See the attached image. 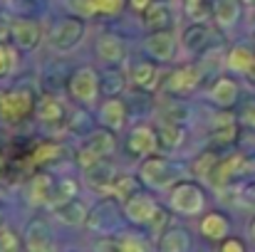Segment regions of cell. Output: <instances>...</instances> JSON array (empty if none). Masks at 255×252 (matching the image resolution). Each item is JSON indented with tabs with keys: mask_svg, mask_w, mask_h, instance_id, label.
Masks as SVG:
<instances>
[{
	"mask_svg": "<svg viewBox=\"0 0 255 252\" xmlns=\"http://www.w3.org/2000/svg\"><path fill=\"white\" fill-rule=\"evenodd\" d=\"M37 96L30 86H12L0 94V119L5 124H20L35 114Z\"/></svg>",
	"mask_w": 255,
	"mask_h": 252,
	"instance_id": "6da1fadb",
	"label": "cell"
},
{
	"mask_svg": "<svg viewBox=\"0 0 255 252\" xmlns=\"http://www.w3.org/2000/svg\"><path fill=\"white\" fill-rule=\"evenodd\" d=\"M169 205L173 213L186 215V218L201 215L203 208H206V190L196 180H178V183L171 185Z\"/></svg>",
	"mask_w": 255,
	"mask_h": 252,
	"instance_id": "7a4b0ae2",
	"label": "cell"
},
{
	"mask_svg": "<svg viewBox=\"0 0 255 252\" xmlns=\"http://www.w3.org/2000/svg\"><path fill=\"white\" fill-rule=\"evenodd\" d=\"M178 173H181V168L164 156H146V159H141V166H139L141 183L149 188H156V190L171 188L173 183H178Z\"/></svg>",
	"mask_w": 255,
	"mask_h": 252,
	"instance_id": "3957f363",
	"label": "cell"
},
{
	"mask_svg": "<svg viewBox=\"0 0 255 252\" xmlns=\"http://www.w3.org/2000/svg\"><path fill=\"white\" fill-rule=\"evenodd\" d=\"M85 35H87L85 17L70 15V17H62V20L52 27V32H50V45H52V50H57V52H70V50H75V47L85 40Z\"/></svg>",
	"mask_w": 255,
	"mask_h": 252,
	"instance_id": "277c9868",
	"label": "cell"
},
{
	"mask_svg": "<svg viewBox=\"0 0 255 252\" xmlns=\"http://www.w3.org/2000/svg\"><path fill=\"white\" fill-rule=\"evenodd\" d=\"M122 210H124V218H127L131 225L149 228V225H151V220L156 218V213L161 210V205L156 203V198H154V195H149V193L139 190V193H134L131 198H127V200H124Z\"/></svg>",
	"mask_w": 255,
	"mask_h": 252,
	"instance_id": "5b68a950",
	"label": "cell"
},
{
	"mask_svg": "<svg viewBox=\"0 0 255 252\" xmlns=\"http://www.w3.org/2000/svg\"><path fill=\"white\" fill-rule=\"evenodd\" d=\"M201 82H203V72L196 65H178L164 77L161 86L171 96H186V94H193L201 86Z\"/></svg>",
	"mask_w": 255,
	"mask_h": 252,
	"instance_id": "8992f818",
	"label": "cell"
},
{
	"mask_svg": "<svg viewBox=\"0 0 255 252\" xmlns=\"http://www.w3.org/2000/svg\"><path fill=\"white\" fill-rule=\"evenodd\" d=\"M67 91L77 104H94L99 94V75L92 67H77L67 80Z\"/></svg>",
	"mask_w": 255,
	"mask_h": 252,
	"instance_id": "52a82bcc",
	"label": "cell"
},
{
	"mask_svg": "<svg viewBox=\"0 0 255 252\" xmlns=\"http://www.w3.org/2000/svg\"><path fill=\"white\" fill-rule=\"evenodd\" d=\"M22 240H25V252H60L52 228L45 218H32L22 230Z\"/></svg>",
	"mask_w": 255,
	"mask_h": 252,
	"instance_id": "ba28073f",
	"label": "cell"
},
{
	"mask_svg": "<svg viewBox=\"0 0 255 252\" xmlns=\"http://www.w3.org/2000/svg\"><path fill=\"white\" fill-rule=\"evenodd\" d=\"M243 164H246V154H228V156H221L213 168H211V173H208V183L213 185V188H218V190H223V188H228L236 178H243Z\"/></svg>",
	"mask_w": 255,
	"mask_h": 252,
	"instance_id": "9c48e42d",
	"label": "cell"
},
{
	"mask_svg": "<svg viewBox=\"0 0 255 252\" xmlns=\"http://www.w3.org/2000/svg\"><path fill=\"white\" fill-rule=\"evenodd\" d=\"M10 40L17 50L32 52L42 42V25L32 17H17L10 22Z\"/></svg>",
	"mask_w": 255,
	"mask_h": 252,
	"instance_id": "30bf717a",
	"label": "cell"
},
{
	"mask_svg": "<svg viewBox=\"0 0 255 252\" xmlns=\"http://www.w3.org/2000/svg\"><path fill=\"white\" fill-rule=\"evenodd\" d=\"M159 149V136H156V129L146 126V124H139L129 131L127 136V151L129 156L134 159H146V156H154Z\"/></svg>",
	"mask_w": 255,
	"mask_h": 252,
	"instance_id": "8fae6325",
	"label": "cell"
},
{
	"mask_svg": "<svg viewBox=\"0 0 255 252\" xmlns=\"http://www.w3.org/2000/svg\"><path fill=\"white\" fill-rule=\"evenodd\" d=\"M55 178L47 170H37L30 180H27V203L32 208H50L52 193H55Z\"/></svg>",
	"mask_w": 255,
	"mask_h": 252,
	"instance_id": "7c38bea8",
	"label": "cell"
},
{
	"mask_svg": "<svg viewBox=\"0 0 255 252\" xmlns=\"http://www.w3.org/2000/svg\"><path fill=\"white\" fill-rule=\"evenodd\" d=\"M238 134H241L238 119H233V114L223 111V119L213 121V129H211V134H208L211 149H216V151H221V149H231V146L238 141Z\"/></svg>",
	"mask_w": 255,
	"mask_h": 252,
	"instance_id": "4fadbf2b",
	"label": "cell"
},
{
	"mask_svg": "<svg viewBox=\"0 0 255 252\" xmlns=\"http://www.w3.org/2000/svg\"><path fill=\"white\" fill-rule=\"evenodd\" d=\"M144 47L154 62H171L173 52H176V35L171 32V27L169 30H154V32H149Z\"/></svg>",
	"mask_w": 255,
	"mask_h": 252,
	"instance_id": "5bb4252c",
	"label": "cell"
},
{
	"mask_svg": "<svg viewBox=\"0 0 255 252\" xmlns=\"http://www.w3.org/2000/svg\"><path fill=\"white\" fill-rule=\"evenodd\" d=\"M181 42L186 47V52L191 55H203L211 45H213V30L208 22H191L183 35H181Z\"/></svg>",
	"mask_w": 255,
	"mask_h": 252,
	"instance_id": "9a60e30c",
	"label": "cell"
},
{
	"mask_svg": "<svg viewBox=\"0 0 255 252\" xmlns=\"http://www.w3.org/2000/svg\"><path fill=\"white\" fill-rule=\"evenodd\" d=\"M226 67L241 77H248L255 82V50L248 45H236L226 55Z\"/></svg>",
	"mask_w": 255,
	"mask_h": 252,
	"instance_id": "2e32d148",
	"label": "cell"
},
{
	"mask_svg": "<svg viewBox=\"0 0 255 252\" xmlns=\"http://www.w3.org/2000/svg\"><path fill=\"white\" fill-rule=\"evenodd\" d=\"M198 233L211 240V243H223L228 235H231V218L221 210H211L201 218L198 223Z\"/></svg>",
	"mask_w": 255,
	"mask_h": 252,
	"instance_id": "e0dca14e",
	"label": "cell"
},
{
	"mask_svg": "<svg viewBox=\"0 0 255 252\" xmlns=\"http://www.w3.org/2000/svg\"><path fill=\"white\" fill-rule=\"evenodd\" d=\"M94 50H97V57L102 62H107V65H122L127 60V42L119 35H114V32L99 35Z\"/></svg>",
	"mask_w": 255,
	"mask_h": 252,
	"instance_id": "ac0fdd59",
	"label": "cell"
},
{
	"mask_svg": "<svg viewBox=\"0 0 255 252\" xmlns=\"http://www.w3.org/2000/svg\"><path fill=\"white\" fill-rule=\"evenodd\" d=\"M117 205H114V198H104L94 210H89V218H87V228L94 230V233H112L114 225H117Z\"/></svg>",
	"mask_w": 255,
	"mask_h": 252,
	"instance_id": "d6986e66",
	"label": "cell"
},
{
	"mask_svg": "<svg viewBox=\"0 0 255 252\" xmlns=\"http://www.w3.org/2000/svg\"><path fill=\"white\" fill-rule=\"evenodd\" d=\"M208 96H211V101H213L216 106L231 109V106H236V104L241 101V86H238L236 80H231V77H218V80H213V84H211Z\"/></svg>",
	"mask_w": 255,
	"mask_h": 252,
	"instance_id": "ffe728a7",
	"label": "cell"
},
{
	"mask_svg": "<svg viewBox=\"0 0 255 252\" xmlns=\"http://www.w3.org/2000/svg\"><path fill=\"white\" fill-rule=\"evenodd\" d=\"M119 173H117V168L114 164L109 161V159H102L99 164H94L92 168H87L85 170V180L87 185L92 188V190H99V193H109V188H112V183H114V178H117Z\"/></svg>",
	"mask_w": 255,
	"mask_h": 252,
	"instance_id": "44dd1931",
	"label": "cell"
},
{
	"mask_svg": "<svg viewBox=\"0 0 255 252\" xmlns=\"http://www.w3.org/2000/svg\"><path fill=\"white\" fill-rule=\"evenodd\" d=\"M156 252H191V233L181 225H169L159 233Z\"/></svg>",
	"mask_w": 255,
	"mask_h": 252,
	"instance_id": "7402d4cb",
	"label": "cell"
},
{
	"mask_svg": "<svg viewBox=\"0 0 255 252\" xmlns=\"http://www.w3.org/2000/svg\"><path fill=\"white\" fill-rule=\"evenodd\" d=\"M129 80H131V84H134L136 89H141V91H151V89H156L159 82H161L159 67H156L154 60H139V62H134L131 70H129Z\"/></svg>",
	"mask_w": 255,
	"mask_h": 252,
	"instance_id": "603a6c76",
	"label": "cell"
},
{
	"mask_svg": "<svg viewBox=\"0 0 255 252\" xmlns=\"http://www.w3.org/2000/svg\"><path fill=\"white\" fill-rule=\"evenodd\" d=\"M141 22L149 32L154 30H169L173 22V10L166 0H154L144 12H141Z\"/></svg>",
	"mask_w": 255,
	"mask_h": 252,
	"instance_id": "cb8c5ba5",
	"label": "cell"
},
{
	"mask_svg": "<svg viewBox=\"0 0 255 252\" xmlns=\"http://www.w3.org/2000/svg\"><path fill=\"white\" fill-rule=\"evenodd\" d=\"M127 116H129V109L119 96H112L99 106V121H102V126H107L112 131H122L127 124Z\"/></svg>",
	"mask_w": 255,
	"mask_h": 252,
	"instance_id": "d4e9b609",
	"label": "cell"
},
{
	"mask_svg": "<svg viewBox=\"0 0 255 252\" xmlns=\"http://www.w3.org/2000/svg\"><path fill=\"white\" fill-rule=\"evenodd\" d=\"M52 213H55V218L60 223H65L70 228H82V225H87V218H89V208L80 198H72V200L52 208Z\"/></svg>",
	"mask_w": 255,
	"mask_h": 252,
	"instance_id": "484cf974",
	"label": "cell"
},
{
	"mask_svg": "<svg viewBox=\"0 0 255 252\" xmlns=\"http://www.w3.org/2000/svg\"><path fill=\"white\" fill-rule=\"evenodd\" d=\"M35 119L42 124H62L65 116V104L55 94H42L35 104Z\"/></svg>",
	"mask_w": 255,
	"mask_h": 252,
	"instance_id": "4316f807",
	"label": "cell"
},
{
	"mask_svg": "<svg viewBox=\"0 0 255 252\" xmlns=\"http://www.w3.org/2000/svg\"><path fill=\"white\" fill-rule=\"evenodd\" d=\"M114 134H117V131H112V129H107V126L94 129V131H89L85 146L89 151H94L99 159H109V156L114 154V149H117V136H114Z\"/></svg>",
	"mask_w": 255,
	"mask_h": 252,
	"instance_id": "83f0119b",
	"label": "cell"
},
{
	"mask_svg": "<svg viewBox=\"0 0 255 252\" xmlns=\"http://www.w3.org/2000/svg\"><path fill=\"white\" fill-rule=\"evenodd\" d=\"M127 86V75L119 70V65H109L104 72H99V94L112 99L119 96Z\"/></svg>",
	"mask_w": 255,
	"mask_h": 252,
	"instance_id": "f1b7e54d",
	"label": "cell"
},
{
	"mask_svg": "<svg viewBox=\"0 0 255 252\" xmlns=\"http://www.w3.org/2000/svg\"><path fill=\"white\" fill-rule=\"evenodd\" d=\"M156 136H159V149L173 151V149H178V146L183 144L186 129H183V124H176V121H166V119H164V121L156 126Z\"/></svg>",
	"mask_w": 255,
	"mask_h": 252,
	"instance_id": "f546056e",
	"label": "cell"
},
{
	"mask_svg": "<svg viewBox=\"0 0 255 252\" xmlns=\"http://www.w3.org/2000/svg\"><path fill=\"white\" fill-rule=\"evenodd\" d=\"M241 12H243V0H216L213 20L221 27H231L241 20Z\"/></svg>",
	"mask_w": 255,
	"mask_h": 252,
	"instance_id": "4dcf8cb0",
	"label": "cell"
},
{
	"mask_svg": "<svg viewBox=\"0 0 255 252\" xmlns=\"http://www.w3.org/2000/svg\"><path fill=\"white\" fill-rule=\"evenodd\" d=\"M141 190V178L139 175H117L114 178V183H112V188H109V193L107 195H112L114 200H127V198H131L134 193H139Z\"/></svg>",
	"mask_w": 255,
	"mask_h": 252,
	"instance_id": "1f68e13d",
	"label": "cell"
},
{
	"mask_svg": "<svg viewBox=\"0 0 255 252\" xmlns=\"http://www.w3.org/2000/svg\"><path fill=\"white\" fill-rule=\"evenodd\" d=\"M62 154H65V146H62V144H57V141H42V144H37L35 151L30 154V156H32L30 161H32L35 166H45V164H50V161H57Z\"/></svg>",
	"mask_w": 255,
	"mask_h": 252,
	"instance_id": "d6a6232c",
	"label": "cell"
},
{
	"mask_svg": "<svg viewBox=\"0 0 255 252\" xmlns=\"http://www.w3.org/2000/svg\"><path fill=\"white\" fill-rule=\"evenodd\" d=\"M216 0H183V12L193 22H208L213 17Z\"/></svg>",
	"mask_w": 255,
	"mask_h": 252,
	"instance_id": "836d02e7",
	"label": "cell"
},
{
	"mask_svg": "<svg viewBox=\"0 0 255 252\" xmlns=\"http://www.w3.org/2000/svg\"><path fill=\"white\" fill-rule=\"evenodd\" d=\"M77 190H80V185H77L75 178H60V180L55 183V193H52L50 208H57V205H62V203L77 198Z\"/></svg>",
	"mask_w": 255,
	"mask_h": 252,
	"instance_id": "e575fe53",
	"label": "cell"
},
{
	"mask_svg": "<svg viewBox=\"0 0 255 252\" xmlns=\"http://www.w3.org/2000/svg\"><path fill=\"white\" fill-rule=\"evenodd\" d=\"M87 15H119L127 0H85Z\"/></svg>",
	"mask_w": 255,
	"mask_h": 252,
	"instance_id": "d590c367",
	"label": "cell"
},
{
	"mask_svg": "<svg viewBox=\"0 0 255 252\" xmlns=\"http://www.w3.org/2000/svg\"><path fill=\"white\" fill-rule=\"evenodd\" d=\"M0 252H25V240L10 225L0 228Z\"/></svg>",
	"mask_w": 255,
	"mask_h": 252,
	"instance_id": "8d00e7d4",
	"label": "cell"
},
{
	"mask_svg": "<svg viewBox=\"0 0 255 252\" xmlns=\"http://www.w3.org/2000/svg\"><path fill=\"white\" fill-rule=\"evenodd\" d=\"M114 240H117V252H149V245L141 235L122 233V235H114Z\"/></svg>",
	"mask_w": 255,
	"mask_h": 252,
	"instance_id": "74e56055",
	"label": "cell"
},
{
	"mask_svg": "<svg viewBox=\"0 0 255 252\" xmlns=\"http://www.w3.org/2000/svg\"><path fill=\"white\" fill-rule=\"evenodd\" d=\"M15 50H17L15 45H7V42L0 40V80L15 72V67H17V52Z\"/></svg>",
	"mask_w": 255,
	"mask_h": 252,
	"instance_id": "f35d334b",
	"label": "cell"
},
{
	"mask_svg": "<svg viewBox=\"0 0 255 252\" xmlns=\"http://www.w3.org/2000/svg\"><path fill=\"white\" fill-rule=\"evenodd\" d=\"M216 161H218V151H216V149H208L206 154H201V156L193 161V173L201 175V178H208V173H211V168H213Z\"/></svg>",
	"mask_w": 255,
	"mask_h": 252,
	"instance_id": "ab89813d",
	"label": "cell"
},
{
	"mask_svg": "<svg viewBox=\"0 0 255 252\" xmlns=\"http://www.w3.org/2000/svg\"><path fill=\"white\" fill-rule=\"evenodd\" d=\"M164 119L166 121H176V124H183L186 121V116H188V111H186V106H183V101L176 96V101L173 99H169L166 104H164Z\"/></svg>",
	"mask_w": 255,
	"mask_h": 252,
	"instance_id": "60d3db41",
	"label": "cell"
},
{
	"mask_svg": "<svg viewBox=\"0 0 255 252\" xmlns=\"http://www.w3.org/2000/svg\"><path fill=\"white\" fill-rule=\"evenodd\" d=\"M238 124L241 126H248V129H255V96L253 99H246L238 109Z\"/></svg>",
	"mask_w": 255,
	"mask_h": 252,
	"instance_id": "b9f144b4",
	"label": "cell"
},
{
	"mask_svg": "<svg viewBox=\"0 0 255 252\" xmlns=\"http://www.w3.org/2000/svg\"><path fill=\"white\" fill-rule=\"evenodd\" d=\"M221 252H248L246 250V243L241 240V238H226L223 243H221Z\"/></svg>",
	"mask_w": 255,
	"mask_h": 252,
	"instance_id": "7bdbcfd3",
	"label": "cell"
},
{
	"mask_svg": "<svg viewBox=\"0 0 255 252\" xmlns=\"http://www.w3.org/2000/svg\"><path fill=\"white\" fill-rule=\"evenodd\" d=\"M243 178L246 180H253L255 178V156L246 154V164H243Z\"/></svg>",
	"mask_w": 255,
	"mask_h": 252,
	"instance_id": "ee69618b",
	"label": "cell"
},
{
	"mask_svg": "<svg viewBox=\"0 0 255 252\" xmlns=\"http://www.w3.org/2000/svg\"><path fill=\"white\" fill-rule=\"evenodd\" d=\"M151 2H154V0H127V7H129L131 12H139V15H141Z\"/></svg>",
	"mask_w": 255,
	"mask_h": 252,
	"instance_id": "f6af8a7d",
	"label": "cell"
},
{
	"mask_svg": "<svg viewBox=\"0 0 255 252\" xmlns=\"http://www.w3.org/2000/svg\"><path fill=\"white\" fill-rule=\"evenodd\" d=\"M248 235L253 238V243H255V215H253V220H251V225H248Z\"/></svg>",
	"mask_w": 255,
	"mask_h": 252,
	"instance_id": "bcb514c9",
	"label": "cell"
},
{
	"mask_svg": "<svg viewBox=\"0 0 255 252\" xmlns=\"http://www.w3.org/2000/svg\"><path fill=\"white\" fill-rule=\"evenodd\" d=\"M2 170H5V159L0 156V175H2Z\"/></svg>",
	"mask_w": 255,
	"mask_h": 252,
	"instance_id": "7dc6e473",
	"label": "cell"
},
{
	"mask_svg": "<svg viewBox=\"0 0 255 252\" xmlns=\"http://www.w3.org/2000/svg\"><path fill=\"white\" fill-rule=\"evenodd\" d=\"M243 2H246V5H255V0H243Z\"/></svg>",
	"mask_w": 255,
	"mask_h": 252,
	"instance_id": "c3c4849f",
	"label": "cell"
},
{
	"mask_svg": "<svg viewBox=\"0 0 255 252\" xmlns=\"http://www.w3.org/2000/svg\"><path fill=\"white\" fill-rule=\"evenodd\" d=\"M0 228H2V208H0Z\"/></svg>",
	"mask_w": 255,
	"mask_h": 252,
	"instance_id": "681fc988",
	"label": "cell"
}]
</instances>
